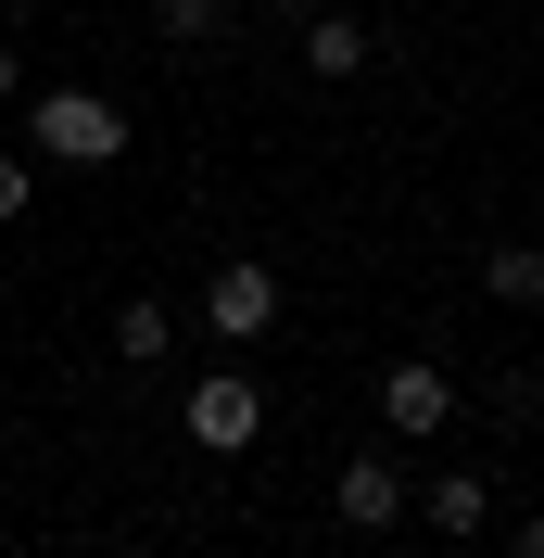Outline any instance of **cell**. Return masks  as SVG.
<instances>
[{
    "label": "cell",
    "mask_w": 544,
    "mask_h": 558,
    "mask_svg": "<svg viewBox=\"0 0 544 558\" xmlns=\"http://www.w3.org/2000/svg\"><path fill=\"white\" fill-rule=\"evenodd\" d=\"M418 508H431V533H481V521H494V483H481V470H443Z\"/></svg>",
    "instance_id": "obj_8"
},
{
    "label": "cell",
    "mask_w": 544,
    "mask_h": 558,
    "mask_svg": "<svg viewBox=\"0 0 544 558\" xmlns=\"http://www.w3.org/2000/svg\"><path fill=\"white\" fill-rule=\"evenodd\" d=\"M165 343H177V317L152 305V292H127V305H114V355H127V368H152Z\"/></svg>",
    "instance_id": "obj_9"
},
{
    "label": "cell",
    "mask_w": 544,
    "mask_h": 558,
    "mask_svg": "<svg viewBox=\"0 0 544 558\" xmlns=\"http://www.w3.org/2000/svg\"><path fill=\"white\" fill-rule=\"evenodd\" d=\"M481 292L532 317V305H544V242H494V254H481Z\"/></svg>",
    "instance_id": "obj_7"
},
{
    "label": "cell",
    "mask_w": 544,
    "mask_h": 558,
    "mask_svg": "<svg viewBox=\"0 0 544 558\" xmlns=\"http://www.w3.org/2000/svg\"><path fill=\"white\" fill-rule=\"evenodd\" d=\"M13 89H26V64H13V51H0V102H13Z\"/></svg>",
    "instance_id": "obj_13"
},
{
    "label": "cell",
    "mask_w": 544,
    "mask_h": 558,
    "mask_svg": "<svg viewBox=\"0 0 544 558\" xmlns=\"http://www.w3.org/2000/svg\"><path fill=\"white\" fill-rule=\"evenodd\" d=\"M330 508H342V521H355V533H393V521H406V457H342V483H330Z\"/></svg>",
    "instance_id": "obj_4"
},
{
    "label": "cell",
    "mask_w": 544,
    "mask_h": 558,
    "mask_svg": "<svg viewBox=\"0 0 544 558\" xmlns=\"http://www.w3.org/2000/svg\"><path fill=\"white\" fill-rule=\"evenodd\" d=\"M279 13H292V26H305V13H330V0H279Z\"/></svg>",
    "instance_id": "obj_14"
},
{
    "label": "cell",
    "mask_w": 544,
    "mask_h": 558,
    "mask_svg": "<svg viewBox=\"0 0 544 558\" xmlns=\"http://www.w3.org/2000/svg\"><path fill=\"white\" fill-rule=\"evenodd\" d=\"M26 140H38V166H114V153H127V114H114L102 89H51V102L26 114Z\"/></svg>",
    "instance_id": "obj_1"
},
{
    "label": "cell",
    "mask_w": 544,
    "mask_h": 558,
    "mask_svg": "<svg viewBox=\"0 0 544 558\" xmlns=\"http://www.w3.org/2000/svg\"><path fill=\"white\" fill-rule=\"evenodd\" d=\"M26 204H38V166H26V153H0V229H13Z\"/></svg>",
    "instance_id": "obj_11"
},
{
    "label": "cell",
    "mask_w": 544,
    "mask_h": 558,
    "mask_svg": "<svg viewBox=\"0 0 544 558\" xmlns=\"http://www.w3.org/2000/svg\"><path fill=\"white\" fill-rule=\"evenodd\" d=\"M368 51H380V38L342 13V0H330V13H305V76H330V89H342V76H368Z\"/></svg>",
    "instance_id": "obj_6"
},
{
    "label": "cell",
    "mask_w": 544,
    "mask_h": 558,
    "mask_svg": "<svg viewBox=\"0 0 544 558\" xmlns=\"http://www.w3.org/2000/svg\"><path fill=\"white\" fill-rule=\"evenodd\" d=\"M507 558H544V521H507Z\"/></svg>",
    "instance_id": "obj_12"
},
{
    "label": "cell",
    "mask_w": 544,
    "mask_h": 558,
    "mask_svg": "<svg viewBox=\"0 0 544 558\" xmlns=\"http://www.w3.org/2000/svg\"><path fill=\"white\" fill-rule=\"evenodd\" d=\"M203 330H215V343H267V330H279V267H254V254L215 267L203 279Z\"/></svg>",
    "instance_id": "obj_3"
},
{
    "label": "cell",
    "mask_w": 544,
    "mask_h": 558,
    "mask_svg": "<svg viewBox=\"0 0 544 558\" xmlns=\"http://www.w3.org/2000/svg\"><path fill=\"white\" fill-rule=\"evenodd\" d=\"M0 13H38V0H0Z\"/></svg>",
    "instance_id": "obj_15"
},
{
    "label": "cell",
    "mask_w": 544,
    "mask_h": 558,
    "mask_svg": "<svg viewBox=\"0 0 544 558\" xmlns=\"http://www.w3.org/2000/svg\"><path fill=\"white\" fill-rule=\"evenodd\" d=\"M177 432H190L203 457H240L254 432H267V393L240 381V368H203V381H190V407H177Z\"/></svg>",
    "instance_id": "obj_2"
},
{
    "label": "cell",
    "mask_w": 544,
    "mask_h": 558,
    "mask_svg": "<svg viewBox=\"0 0 544 558\" xmlns=\"http://www.w3.org/2000/svg\"><path fill=\"white\" fill-rule=\"evenodd\" d=\"M152 26H165L177 51H203V38H228V0H152Z\"/></svg>",
    "instance_id": "obj_10"
},
{
    "label": "cell",
    "mask_w": 544,
    "mask_h": 558,
    "mask_svg": "<svg viewBox=\"0 0 544 558\" xmlns=\"http://www.w3.org/2000/svg\"><path fill=\"white\" fill-rule=\"evenodd\" d=\"M380 418H393V432H443V418H456V381H443L431 355H393V368H380Z\"/></svg>",
    "instance_id": "obj_5"
}]
</instances>
